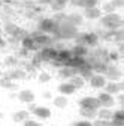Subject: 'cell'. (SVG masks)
<instances>
[{"label":"cell","instance_id":"obj_1","mask_svg":"<svg viewBox=\"0 0 124 126\" xmlns=\"http://www.w3.org/2000/svg\"><path fill=\"white\" fill-rule=\"evenodd\" d=\"M78 27H75L72 26L67 18L64 21H60V23H55V29L54 32L51 33V36L54 38V41H72L75 39V36L78 35Z\"/></svg>","mask_w":124,"mask_h":126},{"label":"cell","instance_id":"obj_2","mask_svg":"<svg viewBox=\"0 0 124 126\" xmlns=\"http://www.w3.org/2000/svg\"><path fill=\"white\" fill-rule=\"evenodd\" d=\"M100 26L105 30H117V29H123V17L118 12H112V14H103L99 18Z\"/></svg>","mask_w":124,"mask_h":126},{"label":"cell","instance_id":"obj_3","mask_svg":"<svg viewBox=\"0 0 124 126\" xmlns=\"http://www.w3.org/2000/svg\"><path fill=\"white\" fill-rule=\"evenodd\" d=\"M75 44H81V45H85L87 48H96L99 47V36L96 32H78V35L75 36Z\"/></svg>","mask_w":124,"mask_h":126},{"label":"cell","instance_id":"obj_4","mask_svg":"<svg viewBox=\"0 0 124 126\" xmlns=\"http://www.w3.org/2000/svg\"><path fill=\"white\" fill-rule=\"evenodd\" d=\"M28 111H30V114H33L39 120H48L52 116L51 108L45 107V105H36L35 102L33 104H28Z\"/></svg>","mask_w":124,"mask_h":126},{"label":"cell","instance_id":"obj_5","mask_svg":"<svg viewBox=\"0 0 124 126\" xmlns=\"http://www.w3.org/2000/svg\"><path fill=\"white\" fill-rule=\"evenodd\" d=\"M30 36L35 39V42L39 45V48H43V47H54V44H55V41L51 35L42 33L39 30H33L32 33H30Z\"/></svg>","mask_w":124,"mask_h":126},{"label":"cell","instance_id":"obj_6","mask_svg":"<svg viewBox=\"0 0 124 126\" xmlns=\"http://www.w3.org/2000/svg\"><path fill=\"white\" fill-rule=\"evenodd\" d=\"M55 29V21L52 17H42V18H37V29L42 33H46V35H51Z\"/></svg>","mask_w":124,"mask_h":126},{"label":"cell","instance_id":"obj_7","mask_svg":"<svg viewBox=\"0 0 124 126\" xmlns=\"http://www.w3.org/2000/svg\"><path fill=\"white\" fill-rule=\"evenodd\" d=\"M103 75H105V78H106L108 81H121L123 72L117 66V63H108V66H106Z\"/></svg>","mask_w":124,"mask_h":126},{"label":"cell","instance_id":"obj_8","mask_svg":"<svg viewBox=\"0 0 124 126\" xmlns=\"http://www.w3.org/2000/svg\"><path fill=\"white\" fill-rule=\"evenodd\" d=\"M108 83V80L105 78L103 74H93L90 78H88V84L91 89H96V90H102L105 87V84Z\"/></svg>","mask_w":124,"mask_h":126},{"label":"cell","instance_id":"obj_9","mask_svg":"<svg viewBox=\"0 0 124 126\" xmlns=\"http://www.w3.org/2000/svg\"><path fill=\"white\" fill-rule=\"evenodd\" d=\"M12 81H24L25 78H28V75H27V72L21 68V66H17V68H9V71L8 72H5Z\"/></svg>","mask_w":124,"mask_h":126},{"label":"cell","instance_id":"obj_10","mask_svg":"<svg viewBox=\"0 0 124 126\" xmlns=\"http://www.w3.org/2000/svg\"><path fill=\"white\" fill-rule=\"evenodd\" d=\"M96 98H97L100 107H103V108H111V107L115 105V98L112 96V94H109L108 92H105V90L103 92H99Z\"/></svg>","mask_w":124,"mask_h":126},{"label":"cell","instance_id":"obj_11","mask_svg":"<svg viewBox=\"0 0 124 126\" xmlns=\"http://www.w3.org/2000/svg\"><path fill=\"white\" fill-rule=\"evenodd\" d=\"M78 105H79V108H91V110H99L100 108V104H99L97 98L96 96H88V94L87 96H82L79 99Z\"/></svg>","mask_w":124,"mask_h":126},{"label":"cell","instance_id":"obj_12","mask_svg":"<svg viewBox=\"0 0 124 126\" xmlns=\"http://www.w3.org/2000/svg\"><path fill=\"white\" fill-rule=\"evenodd\" d=\"M17 98H18V101H20L21 104L28 105V104H33V102H35L36 94H35V92H33V90H30V89H23V90H20V92H18Z\"/></svg>","mask_w":124,"mask_h":126},{"label":"cell","instance_id":"obj_13","mask_svg":"<svg viewBox=\"0 0 124 126\" xmlns=\"http://www.w3.org/2000/svg\"><path fill=\"white\" fill-rule=\"evenodd\" d=\"M20 47L21 48H24V50H27L28 53H36V51H39L40 48H39V45L35 42V39L30 36V33L20 42Z\"/></svg>","mask_w":124,"mask_h":126},{"label":"cell","instance_id":"obj_14","mask_svg":"<svg viewBox=\"0 0 124 126\" xmlns=\"http://www.w3.org/2000/svg\"><path fill=\"white\" fill-rule=\"evenodd\" d=\"M102 15H103V14H102V11H100L99 6H97V8H88V9H84V12H82L84 20H90V21H96V20H99Z\"/></svg>","mask_w":124,"mask_h":126},{"label":"cell","instance_id":"obj_15","mask_svg":"<svg viewBox=\"0 0 124 126\" xmlns=\"http://www.w3.org/2000/svg\"><path fill=\"white\" fill-rule=\"evenodd\" d=\"M57 92H58V94H63V96H72V94L76 93V89L69 81H63L57 86Z\"/></svg>","mask_w":124,"mask_h":126},{"label":"cell","instance_id":"obj_16","mask_svg":"<svg viewBox=\"0 0 124 126\" xmlns=\"http://www.w3.org/2000/svg\"><path fill=\"white\" fill-rule=\"evenodd\" d=\"M103 89H105V92H108L109 94L115 96V94L121 93V90H123V84H121V81H108V83L105 84Z\"/></svg>","mask_w":124,"mask_h":126},{"label":"cell","instance_id":"obj_17","mask_svg":"<svg viewBox=\"0 0 124 126\" xmlns=\"http://www.w3.org/2000/svg\"><path fill=\"white\" fill-rule=\"evenodd\" d=\"M78 72H76V69H73V68H70V66H61V68H58V71H57V75L61 78V80H69V78H72L73 75H76Z\"/></svg>","mask_w":124,"mask_h":126},{"label":"cell","instance_id":"obj_18","mask_svg":"<svg viewBox=\"0 0 124 126\" xmlns=\"http://www.w3.org/2000/svg\"><path fill=\"white\" fill-rule=\"evenodd\" d=\"M11 119H12V122H15V123H23V122H25L27 119H30V111H28V110H18V111L12 113Z\"/></svg>","mask_w":124,"mask_h":126},{"label":"cell","instance_id":"obj_19","mask_svg":"<svg viewBox=\"0 0 124 126\" xmlns=\"http://www.w3.org/2000/svg\"><path fill=\"white\" fill-rule=\"evenodd\" d=\"M70 53L73 56H78V57H87L90 53V48H87L85 45H81V44H75L70 48Z\"/></svg>","mask_w":124,"mask_h":126},{"label":"cell","instance_id":"obj_20","mask_svg":"<svg viewBox=\"0 0 124 126\" xmlns=\"http://www.w3.org/2000/svg\"><path fill=\"white\" fill-rule=\"evenodd\" d=\"M67 21L75 27H79L84 24V17H82V14L72 12V14H67Z\"/></svg>","mask_w":124,"mask_h":126},{"label":"cell","instance_id":"obj_21","mask_svg":"<svg viewBox=\"0 0 124 126\" xmlns=\"http://www.w3.org/2000/svg\"><path fill=\"white\" fill-rule=\"evenodd\" d=\"M67 3H69V0H51L48 6L54 12H63L64 8L67 6Z\"/></svg>","mask_w":124,"mask_h":126},{"label":"cell","instance_id":"obj_22","mask_svg":"<svg viewBox=\"0 0 124 126\" xmlns=\"http://www.w3.org/2000/svg\"><path fill=\"white\" fill-rule=\"evenodd\" d=\"M52 105H54L55 108H58V110H64V108H67V105H69V99H67V96L58 94V96L52 98Z\"/></svg>","mask_w":124,"mask_h":126},{"label":"cell","instance_id":"obj_23","mask_svg":"<svg viewBox=\"0 0 124 126\" xmlns=\"http://www.w3.org/2000/svg\"><path fill=\"white\" fill-rule=\"evenodd\" d=\"M3 65L6 68H17V66H20V59L17 54H8L3 59Z\"/></svg>","mask_w":124,"mask_h":126},{"label":"cell","instance_id":"obj_24","mask_svg":"<svg viewBox=\"0 0 124 126\" xmlns=\"http://www.w3.org/2000/svg\"><path fill=\"white\" fill-rule=\"evenodd\" d=\"M0 87H2V89H8V90H12V89L17 87V84H15V81H12L11 78L3 72V75L0 77Z\"/></svg>","mask_w":124,"mask_h":126},{"label":"cell","instance_id":"obj_25","mask_svg":"<svg viewBox=\"0 0 124 126\" xmlns=\"http://www.w3.org/2000/svg\"><path fill=\"white\" fill-rule=\"evenodd\" d=\"M79 116L85 120H93L97 117V110H91V108H79Z\"/></svg>","mask_w":124,"mask_h":126},{"label":"cell","instance_id":"obj_26","mask_svg":"<svg viewBox=\"0 0 124 126\" xmlns=\"http://www.w3.org/2000/svg\"><path fill=\"white\" fill-rule=\"evenodd\" d=\"M76 90H79V89H82V87H85V80H84V78L81 77V75H78V74H76V75H73L72 78H69V80H67Z\"/></svg>","mask_w":124,"mask_h":126},{"label":"cell","instance_id":"obj_27","mask_svg":"<svg viewBox=\"0 0 124 126\" xmlns=\"http://www.w3.org/2000/svg\"><path fill=\"white\" fill-rule=\"evenodd\" d=\"M96 119L109 120V122H111V119H112V110H111V108H103V107H100V108L97 110V117H96Z\"/></svg>","mask_w":124,"mask_h":126},{"label":"cell","instance_id":"obj_28","mask_svg":"<svg viewBox=\"0 0 124 126\" xmlns=\"http://www.w3.org/2000/svg\"><path fill=\"white\" fill-rule=\"evenodd\" d=\"M51 80H52V75L50 72H46V71H40L37 74V81L40 84H46V83H50Z\"/></svg>","mask_w":124,"mask_h":126},{"label":"cell","instance_id":"obj_29","mask_svg":"<svg viewBox=\"0 0 124 126\" xmlns=\"http://www.w3.org/2000/svg\"><path fill=\"white\" fill-rule=\"evenodd\" d=\"M111 122H114V123H124V111H123L121 108L117 110V111H112Z\"/></svg>","mask_w":124,"mask_h":126},{"label":"cell","instance_id":"obj_30","mask_svg":"<svg viewBox=\"0 0 124 126\" xmlns=\"http://www.w3.org/2000/svg\"><path fill=\"white\" fill-rule=\"evenodd\" d=\"M120 59H121V54L117 50H109L108 51V62L109 63H117Z\"/></svg>","mask_w":124,"mask_h":126},{"label":"cell","instance_id":"obj_31","mask_svg":"<svg viewBox=\"0 0 124 126\" xmlns=\"http://www.w3.org/2000/svg\"><path fill=\"white\" fill-rule=\"evenodd\" d=\"M100 11H102V14H112V12H117V11H115V8L111 5V2L103 3V5H102V8H100Z\"/></svg>","mask_w":124,"mask_h":126},{"label":"cell","instance_id":"obj_32","mask_svg":"<svg viewBox=\"0 0 124 126\" xmlns=\"http://www.w3.org/2000/svg\"><path fill=\"white\" fill-rule=\"evenodd\" d=\"M100 3V0H84V8L82 9H88V8H97Z\"/></svg>","mask_w":124,"mask_h":126},{"label":"cell","instance_id":"obj_33","mask_svg":"<svg viewBox=\"0 0 124 126\" xmlns=\"http://www.w3.org/2000/svg\"><path fill=\"white\" fill-rule=\"evenodd\" d=\"M70 126H93V122H91V120H85V119H82V120H78V122L70 123Z\"/></svg>","mask_w":124,"mask_h":126},{"label":"cell","instance_id":"obj_34","mask_svg":"<svg viewBox=\"0 0 124 126\" xmlns=\"http://www.w3.org/2000/svg\"><path fill=\"white\" fill-rule=\"evenodd\" d=\"M23 126H43V125L35 119H27L25 122H23Z\"/></svg>","mask_w":124,"mask_h":126},{"label":"cell","instance_id":"obj_35","mask_svg":"<svg viewBox=\"0 0 124 126\" xmlns=\"http://www.w3.org/2000/svg\"><path fill=\"white\" fill-rule=\"evenodd\" d=\"M93 126H111L109 120H102V119H96L93 122Z\"/></svg>","mask_w":124,"mask_h":126},{"label":"cell","instance_id":"obj_36","mask_svg":"<svg viewBox=\"0 0 124 126\" xmlns=\"http://www.w3.org/2000/svg\"><path fill=\"white\" fill-rule=\"evenodd\" d=\"M67 5H70V6H73V8H84V0H69V3Z\"/></svg>","mask_w":124,"mask_h":126},{"label":"cell","instance_id":"obj_37","mask_svg":"<svg viewBox=\"0 0 124 126\" xmlns=\"http://www.w3.org/2000/svg\"><path fill=\"white\" fill-rule=\"evenodd\" d=\"M111 5L115 8V11H118L124 6V0H111Z\"/></svg>","mask_w":124,"mask_h":126},{"label":"cell","instance_id":"obj_38","mask_svg":"<svg viewBox=\"0 0 124 126\" xmlns=\"http://www.w3.org/2000/svg\"><path fill=\"white\" fill-rule=\"evenodd\" d=\"M5 48H8V41L3 36H0V51L5 50Z\"/></svg>","mask_w":124,"mask_h":126},{"label":"cell","instance_id":"obj_39","mask_svg":"<svg viewBox=\"0 0 124 126\" xmlns=\"http://www.w3.org/2000/svg\"><path fill=\"white\" fill-rule=\"evenodd\" d=\"M42 98H43V99H52V93H51L50 90H45V92L42 93Z\"/></svg>","mask_w":124,"mask_h":126},{"label":"cell","instance_id":"obj_40","mask_svg":"<svg viewBox=\"0 0 124 126\" xmlns=\"http://www.w3.org/2000/svg\"><path fill=\"white\" fill-rule=\"evenodd\" d=\"M2 2V5H9V6H13L15 3H17V0H0Z\"/></svg>","mask_w":124,"mask_h":126},{"label":"cell","instance_id":"obj_41","mask_svg":"<svg viewBox=\"0 0 124 126\" xmlns=\"http://www.w3.org/2000/svg\"><path fill=\"white\" fill-rule=\"evenodd\" d=\"M111 126H124V123H114V122H111Z\"/></svg>","mask_w":124,"mask_h":126},{"label":"cell","instance_id":"obj_42","mask_svg":"<svg viewBox=\"0 0 124 126\" xmlns=\"http://www.w3.org/2000/svg\"><path fill=\"white\" fill-rule=\"evenodd\" d=\"M3 75V71H2V68H0V77H2Z\"/></svg>","mask_w":124,"mask_h":126},{"label":"cell","instance_id":"obj_43","mask_svg":"<svg viewBox=\"0 0 124 126\" xmlns=\"http://www.w3.org/2000/svg\"><path fill=\"white\" fill-rule=\"evenodd\" d=\"M2 117H3V114H2V113H0V119H2Z\"/></svg>","mask_w":124,"mask_h":126},{"label":"cell","instance_id":"obj_44","mask_svg":"<svg viewBox=\"0 0 124 126\" xmlns=\"http://www.w3.org/2000/svg\"><path fill=\"white\" fill-rule=\"evenodd\" d=\"M2 6H3V5H2V2H0V8H2Z\"/></svg>","mask_w":124,"mask_h":126},{"label":"cell","instance_id":"obj_45","mask_svg":"<svg viewBox=\"0 0 124 126\" xmlns=\"http://www.w3.org/2000/svg\"><path fill=\"white\" fill-rule=\"evenodd\" d=\"M52 126H57V125H52Z\"/></svg>","mask_w":124,"mask_h":126}]
</instances>
